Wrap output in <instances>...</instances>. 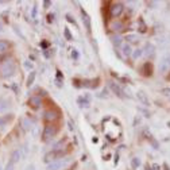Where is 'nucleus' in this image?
Segmentation results:
<instances>
[{
  "label": "nucleus",
  "instance_id": "obj_1",
  "mask_svg": "<svg viewBox=\"0 0 170 170\" xmlns=\"http://www.w3.org/2000/svg\"><path fill=\"white\" fill-rule=\"evenodd\" d=\"M16 72V62L12 57H3L0 58V77L2 79H10Z\"/></svg>",
  "mask_w": 170,
  "mask_h": 170
},
{
  "label": "nucleus",
  "instance_id": "obj_2",
  "mask_svg": "<svg viewBox=\"0 0 170 170\" xmlns=\"http://www.w3.org/2000/svg\"><path fill=\"white\" fill-rule=\"evenodd\" d=\"M59 111L57 108H49L46 109L45 112H43V119H45V122H47L49 124H53L54 122H57V120L59 119Z\"/></svg>",
  "mask_w": 170,
  "mask_h": 170
},
{
  "label": "nucleus",
  "instance_id": "obj_3",
  "mask_svg": "<svg viewBox=\"0 0 170 170\" xmlns=\"http://www.w3.org/2000/svg\"><path fill=\"white\" fill-rule=\"evenodd\" d=\"M57 132H58V126H56V124H47L45 128H43L42 139L43 140L53 139V138L57 135Z\"/></svg>",
  "mask_w": 170,
  "mask_h": 170
},
{
  "label": "nucleus",
  "instance_id": "obj_4",
  "mask_svg": "<svg viewBox=\"0 0 170 170\" xmlns=\"http://www.w3.org/2000/svg\"><path fill=\"white\" fill-rule=\"evenodd\" d=\"M124 12V5L122 3L116 2V3H112L109 5V16L111 18H119L122 14Z\"/></svg>",
  "mask_w": 170,
  "mask_h": 170
},
{
  "label": "nucleus",
  "instance_id": "obj_5",
  "mask_svg": "<svg viewBox=\"0 0 170 170\" xmlns=\"http://www.w3.org/2000/svg\"><path fill=\"white\" fill-rule=\"evenodd\" d=\"M108 28L112 30L114 33H122V31H124V23L119 21V19H112L108 23Z\"/></svg>",
  "mask_w": 170,
  "mask_h": 170
},
{
  "label": "nucleus",
  "instance_id": "obj_6",
  "mask_svg": "<svg viewBox=\"0 0 170 170\" xmlns=\"http://www.w3.org/2000/svg\"><path fill=\"white\" fill-rule=\"evenodd\" d=\"M100 84V79H89V80H81V85L80 86H84V88L88 89H96Z\"/></svg>",
  "mask_w": 170,
  "mask_h": 170
},
{
  "label": "nucleus",
  "instance_id": "obj_7",
  "mask_svg": "<svg viewBox=\"0 0 170 170\" xmlns=\"http://www.w3.org/2000/svg\"><path fill=\"white\" fill-rule=\"evenodd\" d=\"M108 85H109V88L112 89V92H114L115 95H116L117 97H120V99H124L126 97V95H124V91L122 89V86H120L117 82H114V81H109L108 82Z\"/></svg>",
  "mask_w": 170,
  "mask_h": 170
},
{
  "label": "nucleus",
  "instance_id": "obj_8",
  "mask_svg": "<svg viewBox=\"0 0 170 170\" xmlns=\"http://www.w3.org/2000/svg\"><path fill=\"white\" fill-rule=\"evenodd\" d=\"M70 161H69V158L68 159H64V161H54V162H50V163H47V168H46V170H61L62 168H64V165L65 163H69Z\"/></svg>",
  "mask_w": 170,
  "mask_h": 170
},
{
  "label": "nucleus",
  "instance_id": "obj_9",
  "mask_svg": "<svg viewBox=\"0 0 170 170\" xmlns=\"http://www.w3.org/2000/svg\"><path fill=\"white\" fill-rule=\"evenodd\" d=\"M28 105L33 107V108H39L42 105V99L41 96H31L28 99Z\"/></svg>",
  "mask_w": 170,
  "mask_h": 170
},
{
  "label": "nucleus",
  "instance_id": "obj_10",
  "mask_svg": "<svg viewBox=\"0 0 170 170\" xmlns=\"http://www.w3.org/2000/svg\"><path fill=\"white\" fill-rule=\"evenodd\" d=\"M81 15H82V23H84V26H85V28H86V31L88 33H91L92 31V24H91V18L88 16V14L85 12L84 10L81 11Z\"/></svg>",
  "mask_w": 170,
  "mask_h": 170
},
{
  "label": "nucleus",
  "instance_id": "obj_11",
  "mask_svg": "<svg viewBox=\"0 0 170 170\" xmlns=\"http://www.w3.org/2000/svg\"><path fill=\"white\" fill-rule=\"evenodd\" d=\"M143 54H146L147 57H152L155 54V46L152 45L151 42H147L145 49H143Z\"/></svg>",
  "mask_w": 170,
  "mask_h": 170
},
{
  "label": "nucleus",
  "instance_id": "obj_12",
  "mask_svg": "<svg viewBox=\"0 0 170 170\" xmlns=\"http://www.w3.org/2000/svg\"><path fill=\"white\" fill-rule=\"evenodd\" d=\"M140 73L143 74V76H146V77H150L152 74V66L150 62H145V65L140 68Z\"/></svg>",
  "mask_w": 170,
  "mask_h": 170
},
{
  "label": "nucleus",
  "instance_id": "obj_13",
  "mask_svg": "<svg viewBox=\"0 0 170 170\" xmlns=\"http://www.w3.org/2000/svg\"><path fill=\"white\" fill-rule=\"evenodd\" d=\"M136 97H138V100H139L140 103H142L143 105H146V107H149L150 105V100H149V97L146 96V93L143 91H139L136 93Z\"/></svg>",
  "mask_w": 170,
  "mask_h": 170
},
{
  "label": "nucleus",
  "instance_id": "obj_14",
  "mask_svg": "<svg viewBox=\"0 0 170 170\" xmlns=\"http://www.w3.org/2000/svg\"><path fill=\"white\" fill-rule=\"evenodd\" d=\"M77 103L80 104L81 108H88V107L91 105V101H89V96H88V95L79 97V99H77Z\"/></svg>",
  "mask_w": 170,
  "mask_h": 170
},
{
  "label": "nucleus",
  "instance_id": "obj_15",
  "mask_svg": "<svg viewBox=\"0 0 170 170\" xmlns=\"http://www.w3.org/2000/svg\"><path fill=\"white\" fill-rule=\"evenodd\" d=\"M21 158H22V152H21V150H14L12 154H11V157H10V162L16 163L19 159H21Z\"/></svg>",
  "mask_w": 170,
  "mask_h": 170
},
{
  "label": "nucleus",
  "instance_id": "obj_16",
  "mask_svg": "<svg viewBox=\"0 0 170 170\" xmlns=\"http://www.w3.org/2000/svg\"><path fill=\"white\" fill-rule=\"evenodd\" d=\"M122 54L124 57H128L132 54V49H131V45H130V43H123L122 45Z\"/></svg>",
  "mask_w": 170,
  "mask_h": 170
},
{
  "label": "nucleus",
  "instance_id": "obj_17",
  "mask_svg": "<svg viewBox=\"0 0 170 170\" xmlns=\"http://www.w3.org/2000/svg\"><path fill=\"white\" fill-rule=\"evenodd\" d=\"M14 117L12 114H8V115H4V116H0V127H4L8 122H11Z\"/></svg>",
  "mask_w": 170,
  "mask_h": 170
},
{
  "label": "nucleus",
  "instance_id": "obj_18",
  "mask_svg": "<svg viewBox=\"0 0 170 170\" xmlns=\"http://www.w3.org/2000/svg\"><path fill=\"white\" fill-rule=\"evenodd\" d=\"M111 41H112V43H114V46H116V47H119V46L123 45V38L120 35H116V34L111 37Z\"/></svg>",
  "mask_w": 170,
  "mask_h": 170
},
{
  "label": "nucleus",
  "instance_id": "obj_19",
  "mask_svg": "<svg viewBox=\"0 0 170 170\" xmlns=\"http://www.w3.org/2000/svg\"><path fill=\"white\" fill-rule=\"evenodd\" d=\"M138 30H139V33H142V34H145L146 31H147V26H146V23L142 18L138 19Z\"/></svg>",
  "mask_w": 170,
  "mask_h": 170
},
{
  "label": "nucleus",
  "instance_id": "obj_20",
  "mask_svg": "<svg viewBox=\"0 0 170 170\" xmlns=\"http://www.w3.org/2000/svg\"><path fill=\"white\" fill-rule=\"evenodd\" d=\"M170 69V65L168 64V61H166L165 58L161 61V64H159V72H162V73H166Z\"/></svg>",
  "mask_w": 170,
  "mask_h": 170
},
{
  "label": "nucleus",
  "instance_id": "obj_21",
  "mask_svg": "<svg viewBox=\"0 0 170 170\" xmlns=\"http://www.w3.org/2000/svg\"><path fill=\"white\" fill-rule=\"evenodd\" d=\"M126 41H128L130 45H131V43H138L139 42V37H138L136 34H128V35L126 37Z\"/></svg>",
  "mask_w": 170,
  "mask_h": 170
},
{
  "label": "nucleus",
  "instance_id": "obj_22",
  "mask_svg": "<svg viewBox=\"0 0 170 170\" xmlns=\"http://www.w3.org/2000/svg\"><path fill=\"white\" fill-rule=\"evenodd\" d=\"M8 47H10V43L7 41H4V39H0V54L5 53L8 50Z\"/></svg>",
  "mask_w": 170,
  "mask_h": 170
},
{
  "label": "nucleus",
  "instance_id": "obj_23",
  "mask_svg": "<svg viewBox=\"0 0 170 170\" xmlns=\"http://www.w3.org/2000/svg\"><path fill=\"white\" fill-rule=\"evenodd\" d=\"M7 108H10V101L5 99H3V97H0V112L5 111Z\"/></svg>",
  "mask_w": 170,
  "mask_h": 170
},
{
  "label": "nucleus",
  "instance_id": "obj_24",
  "mask_svg": "<svg viewBox=\"0 0 170 170\" xmlns=\"http://www.w3.org/2000/svg\"><path fill=\"white\" fill-rule=\"evenodd\" d=\"M35 76H37V72L31 70L30 74H28V77H27V85L28 86H31L34 84V81H35Z\"/></svg>",
  "mask_w": 170,
  "mask_h": 170
},
{
  "label": "nucleus",
  "instance_id": "obj_25",
  "mask_svg": "<svg viewBox=\"0 0 170 170\" xmlns=\"http://www.w3.org/2000/svg\"><path fill=\"white\" fill-rule=\"evenodd\" d=\"M132 58L136 61L138 58H140V57L143 56V49H135V50H132Z\"/></svg>",
  "mask_w": 170,
  "mask_h": 170
},
{
  "label": "nucleus",
  "instance_id": "obj_26",
  "mask_svg": "<svg viewBox=\"0 0 170 170\" xmlns=\"http://www.w3.org/2000/svg\"><path fill=\"white\" fill-rule=\"evenodd\" d=\"M140 163H142V162H140L139 158H138V157H134V158L131 159V168L134 169V170H136V169L140 166Z\"/></svg>",
  "mask_w": 170,
  "mask_h": 170
},
{
  "label": "nucleus",
  "instance_id": "obj_27",
  "mask_svg": "<svg viewBox=\"0 0 170 170\" xmlns=\"http://www.w3.org/2000/svg\"><path fill=\"white\" fill-rule=\"evenodd\" d=\"M22 127H23V130L28 131V130L31 128V122H30V119H23V120H22Z\"/></svg>",
  "mask_w": 170,
  "mask_h": 170
},
{
  "label": "nucleus",
  "instance_id": "obj_28",
  "mask_svg": "<svg viewBox=\"0 0 170 170\" xmlns=\"http://www.w3.org/2000/svg\"><path fill=\"white\" fill-rule=\"evenodd\" d=\"M64 35H65L66 41H73V35L70 34V30H69L68 27H65V28H64Z\"/></svg>",
  "mask_w": 170,
  "mask_h": 170
},
{
  "label": "nucleus",
  "instance_id": "obj_29",
  "mask_svg": "<svg viewBox=\"0 0 170 170\" xmlns=\"http://www.w3.org/2000/svg\"><path fill=\"white\" fill-rule=\"evenodd\" d=\"M147 140H150V143H151V146H152V147H154L155 150H157L158 147H159V145H158V142H157V140H155L154 138H152L150 134H149V136H147Z\"/></svg>",
  "mask_w": 170,
  "mask_h": 170
},
{
  "label": "nucleus",
  "instance_id": "obj_30",
  "mask_svg": "<svg viewBox=\"0 0 170 170\" xmlns=\"http://www.w3.org/2000/svg\"><path fill=\"white\" fill-rule=\"evenodd\" d=\"M107 96H108V91H107L105 88L103 89V91L100 92L99 95H97V97H100V99H104V97H107Z\"/></svg>",
  "mask_w": 170,
  "mask_h": 170
},
{
  "label": "nucleus",
  "instance_id": "obj_31",
  "mask_svg": "<svg viewBox=\"0 0 170 170\" xmlns=\"http://www.w3.org/2000/svg\"><path fill=\"white\" fill-rule=\"evenodd\" d=\"M31 18L37 19V4H34V7H33V11H31Z\"/></svg>",
  "mask_w": 170,
  "mask_h": 170
},
{
  "label": "nucleus",
  "instance_id": "obj_32",
  "mask_svg": "<svg viewBox=\"0 0 170 170\" xmlns=\"http://www.w3.org/2000/svg\"><path fill=\"white\" fill-rule=\"evenodd\" d=\"M66 19H68L69 23H73V24H76V21H74V18L70 15V14H68V15H66Z\"/></svg>",
  "mask_w": 170,
  "mask_h": 170
},
{
  "label": "nucleus",
  "instance_id": "obj_33",
  "mask_svg": "<svg viewBox=\"0 0 170 170\" xmlns=\"http://www.w3.org/2000/svg\"><path fill=\"white\" fill-rule=\"evenodd\" d=\"M161 92H162V95H165V96L170 97V88H163Z\"/></svg>",
  "mask_w": 170,
  "mask_h": 170
},
{
  "label": "nucleus",
  "instance_id": "obj_34",
  "mask_svg": "<svg viewBox=\"0 0 170 170\" xmlns=\"http://www.w3.org/2000/svg\"><path fill=\"white\" fill-rule=\"evenodd\" d=\"M19 150H21V152H22V155H23V157H26V155H27V151H28V150H27V146H23V147L22 149H19Z\"/></svg>",
  "mask_w": 170,
  "mask_h": 170
},
{
  "label": "nucleus",
  "instance_id": "obj_35",
  "mask_svg": "<svg viewBox=\"0 0 170 170\" xmlns=\"http://www.w3.org/2000/svg\"><path fill=\"white\" fill-rule=\"evenodd\" d=\"M24 68L27 69V70H30V69H33V62H30V61H26V62H24Z\"/></svg>",
  "mask_w": 170,
  "mask_h": 170
},
{
  "label": "nucleus",
  "instance_id": "obj_36",
  "mask_svg": "<svg viewBox=\"0 0 170 170\" xmlns=\"http://www.w3.org/2000/svg\"><path fill=\"white\" fill-rule=\"evenodd\" d=\"M54 16H56L54 14H49V15H47V22L49 23H53L54 22Z\"/></svg>",
  "mask_w": 170,
  "mask_h": 170
},
{
  "label": "nucleus",
  "instance_id": "obj_37",
  "mask_svg": "<svg viewBox=\"0 0 170 170\" xmlns=\"http://www.w3.org/2000/svg\"><path fill=\"white\" fill-rule=\"evenodd\" d=\"M72 58L79 59V53H77V50H72Z\"/></svg>",
  "mask_w": 170,
  "mask_h": 170
},
{
  "label": "nucleus",
  "instance_id": "obj_38",
  "mask_svg": "<svg viewBox=\"0 0 170 170\" xmlns=\"http://www.w3.org/2000/svg\"><path fill=\"white\" fill-rule=\"evenodd\" d=\"M14 165H15V163H12V162H8L4 170H14Z\"/></svg>",
  "mask_w": 170,
  "mask_h": 170
},
{
  "label": "nucleus",
  "instance_id": "obj_39",
  "mask_svg": "<svg viewBox=\"0 0 170 170\" xmlns=\"http://www.w3.org/2000/svg\"><path fill=\"white\" fill-rule=\"evenodd\" d=\"M50 5H51V2H50V0H45V2H43V7H45V8H49Z\"/></svg>",
  "mask_w": 170,
  "mask_h": 170
},
{
  "label": "nucleus",
  "instance_id": "obj_40",
  "mask_svg": "<svg viewBox=\"0 0 170 170\" xmlns=\"http://www.w3.org/2000/svg\"><path fill=\"white\" fill-rule=\"evenodd\" d=\"M2 16H3V18H4V22H8V19H7V16H8V12H7V11H4V12L2 14Z\"/></svg>",
  "mask_w": 170,
  "mask_h": 170
},
{
  "label": "nucleus",
  "instance_id": "obj_41",
  "mask_svg": "<svg viewBox=\"0 0 170 170\" xmlns=\"http://www.w3.org/2000/svg\"><path fill=\"white\" fill-rule=\"evenodd\" d=\"M14 28H15V33H16V34H18V35H21V37H22V38H24V37H23V34L21 33V31H19V28H18V27H16V26H15V27H14Z\"/></svg>",
  "mask_w": 170,
  "mask_h": 170
},
{
  "label": "nucleus",
  "instance_id": "obj_42",
  "mask_svg": "<svg viewBox=\"0 0 170 170\" xmlns=\"http://www.w3.org/2000/svg\"><path fill=\"white\" fill-rule=\"evenodd\" d=\"M26 170H35V166H34V165H28L27 168H26Z\"/></svg>",
  "mask_w": 170,
  "mask_h": 170
},
{
  "label": "nucleus",
  "instance_id": "obj_43",
  "mask_svg": "<svg viewBox=\"0 0 170 170\" xmlns=\"http://www.w3.org/2000/svg\"><path fill=\"white\" fill-rule=\"evenodd\" d=\"M151 168L154 169V170H159V169H161V168H159V165H155V163H154V165L151 166Z\"/></svg>",
  "mask_w": 170,
  "mask_h": 170
},
{
  "label": "nucleus",
  "instance_id": "obj_44",
  "mask_svg": "<svg viewBox=\"0 0 170 170\" xmlns=\"http://www.w3.org/2000/svg\"><path fill=\"white\" fill-rule=\"evenodd\" d=\"M165 59H166V61H168V64L170 65V54H168V56L165 57Z\"/></svg>",
  "mask_w": 170,
  "mask_h": 170
},
{
  "label": "nucleus",
  "instance_id": "obj_45",
  "mask_svg": "<svg viewBox=\"0 0 170 170\" xmlns=\"http://www.w3.org/2000/svg\"><path fill=\"white\" fill-rule=\"evenodd\" d=\"M163 168H165V170H170V169H169V166H168V165H163Z\"/></svg>",
  "mask_w": 170,
  "mask_h": 170
},
{
  "label": "nucleus",
  "instance_id": "obj_46",
  "mask_svg": "<svg viewBox=\"0 0 170 170\" xmlns=\"http://www.w3.org/2000/svg\"><path fill=\"white\" fill-rule=\"evenodd\" d=\"M0 31H3V23L0 22Z\"/></svg>",
  "mask_w": 170,
  "mask_h": 170
},
{
  "label": "nucleus",
  "instance_id": "obj_47",
  "mask_svg": "<svg viewBox=\"0 0 170 170\" xmlns=\"http://www.w3.org/2000/svg\"><path fill=\"white\" fill-rule=\"evenodd\" d=\"M168 127H170V122H168Z\"/></svg>",
  "mask_w": 170,
  "mask_h": 170
},
{
  "label": "nucleus",
  "instance_id": "obj_48",
  "mask_svg": "<svg viewBox=\"0 0 170 170\" xmlns=\"http://www.w3.org/2000/svg\"><path fill=\"white\" fill-rule=\"evenodd\" d=\"M0 170H3V169H2V165H0Z\"/></svg>",
  "mask_w": 170,
  "mask_h": 170
},
{
  "label": "nucleus",
  "instance_id": "obj_49",
  "mask_svg": "<svg viewBox=\"0 0 170 170\" xmlns=\"http://www.w3.org/2000/svg\"><path fill=\"white\" fill-rule=\"evenodd\" d=\"M169 79H170V76H169Z\"/></svg>",
  "mask_w": 170,
  "mask_h": 170
}]
</instances>
